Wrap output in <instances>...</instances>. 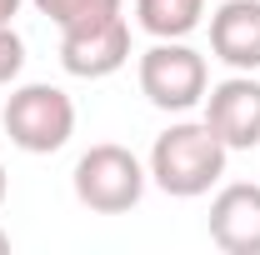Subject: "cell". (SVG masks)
<instances>
[{"instance_id": "3957f363", "label": "cell", "mask_w": 260, "mask_h": 255, "mask_svg": "<svg viewBox=\"0 0 260 255\" xmlns=\"http://www.w3.org/2000/svg\"><path fill=\"white\" fill-rule=\"evenodd\" d=\"M5 135L25 155H55L75 135V105L60 85H20L5 100Z\"/></svg>"}, {"instance_id": "277c9868", "label": "cell", "mask_w": 260, "mask_h": 255, "mask_svg": "<svg viewBox=\"0 0 260 255\" xmlns=\"http://www.w3.org/2000/svg\"><path fill=\"white\" fill-rule=\"evenodd\" d=\"M145 195V165L125 145H90L75 160V200L95 215H125Z\"/></svg>"}, {"instance_id": "7c38bea8", "label": "cell", "mask_w": 260, "mask_h": 255, "mask_svg": "<svg viewBox=\"0 0 260 255\" xmlns=\"http://www.w3.org/2000/svg\"><path fill=\"white\" fill-rule=\"evenodd\" d=\"M15 10H20V0H0V25H10V20H15Z\"/></svg>"}, {"instance_id": "9c48e42d", "label": "cell", "mask_w": 260, "mask_h": 255, "mask_svg": "<svg viewBox=\"0 0 260 255\" xmlns=\"http://www.w3.org/2000/svg\"><path fill=\"white\" fill-rule=\"evenodd\" d=\"M135 20L155 40H185L205 20V0H135Z\"/></svg>"}, {"instance_id": "5bb4252c", "label": "cell", "mask_w": 260, "mask_h": 255, "mask_svg": "<svg viewBox=\"0 0 260 255\" xmlns=\"http://www.w3.org/2000/svg\"><path fill=\"white\" fill-rule=\"evenodd\" d=\"M5 250H10V235H5V230H0V255H5Z\"/></svg>"}, {"instance_id": "ba28073f", "label": "cell", "mask_w": 260, "mask_h": 255, "mask_svg": "<svg viewBox=\"0 0 260 255\" xmlns=\"http://www.w3.org/2000/svg\"><path fill=\"white\" fill-rule=\"evenodd\" d=\"M210 240L225 255H260V185H225L210 200Z\"/></svg>"}, {"instance_id": "52a82bcc", "label": "cell", "mask_w": 260, "mask_h": 255, "mask_svg": "<svg viewBox=\"0 0 260 255\" xmlns=\"http://www.w3.org/2000/svg\"><path fill=\"white\" fill-rule=\"evenodd\" d=\"M210 50L230 70H260V0H220L210 15Z\"/></svg>"}, {"instance_id": "8992f818", "label": "cell", "mask_w": 260, "mask_h": 255, "mask_svg": "<svg viewBox=\"0 0 260 255\" xmlns=\"http://www.w3.org/2000/svg\"><path fill=\"white\" fill-rule=\"evenodd\" d=\"M130 60V25L125 15H110L100 25L60 30V65L80 80H105Z\"/></svg>"}, {"instance_id": "30bf717a", "label": "cell", "mask_w": 260, "mask_h": 255, "mask_svg": "<svg viewBox=\"0 0 260 255\" xmlns=\"http://www.w3.org/2000/svg\"><path fill=\"white\" fill-rule=\"evenodd\" d=\"M40 15H50L60 30H80V25H100L110 15H120V0H30Z\"/></svg>"}, {"instance_id": "8fae6325", "label": "cell", "mask_w": 260, "mask_h": 255, "mask_svg": "<svg viewBox=\"0 0 260 255\" xmlns=\"http://www.w3.org/2000/svg\"><path fill=\"white\" fill-rule=\"evenodd\" d=\"M20 65H25V45H20V35L10 30V25H0V85H10V80L20 75Z\"/></svg>"}, {"instance_id": "5b68a950", "label": "cell", "mask_w": 260, "mask_h": 255, "mask_svg": "<svg viewBox=\"0 0 260 255\" xmlns=\"http://www.w3.org/2000/svg\"><path fill=\"white\" fill-rule=\"evenodd\" d=\"M205 125L220 135L225 150H250L260 145V80L235 70L230 80L205 90Z\"/></svg>"}, {"instance_id": "4fadbf2b", "label": "cell", "mask_w": 260, "mask_h": 255, "mask_svg": "<svg viewBox=\"0 0 260 255\" xmlns=\"http://www.w3.org/2000/svg\"><path fill=\"white\" fill-rule=\"evenodd\" d=\"M5 195H10V180H5V165H0V205H5Z\"/></svg>"}, {"instance_id": "6da1fadb", "label": "cell", "mask_w": 260, "mask_h": 255, "mask_svg": "<svg viewBox=\"0 0 260 255\" xmlns=\"http://www.w3.org/2000/svg\"><path fill=\"white\" fill-rule=\"evenodd\" d=\"M225 145L205 120H180L150 145V180L175 200H195L205 195L220 175H225Z\"/></svg>"}, {"instance_id": "7a4b0ae2", "label": "cell", "mask_w": 260, "mask_h": 255, "mask_svg": "<svg viewBox=\"0 0 260 255\" xmlns=\"http://www.w3.org/2000/svg\"><path fill=\"white\" fill-rule=\"evenodd\" d=\"M205 90H210V70H205L200 50L180 45V40H155L140 55V95L155 110L185 115L205 100Z\"/></svg>"}]
</instances>
